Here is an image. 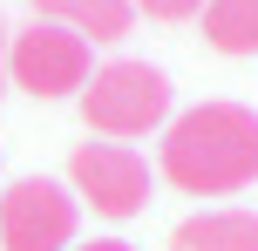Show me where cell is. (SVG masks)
<instances>
[{
	"mask_svg": "<svg viewBox=\"0 0 258 251\" xmlns=\"http://www.w3.org/2000/svg\"><path fill=\"white\" fill-rule=\"evenodd\" d=\"M82 204L54 177H21L0 190V251H75Z\"/></svg>",
	"mask_w": 258,
	"mask_h": 251,
	"instance_id": "obj_4",
	"label": "cell"
},
{
	"mask_svg": "<svg viewBox=\"0 0 258 251\" xmlns=\"http://www.w3.org/2000/svg\"><path fill=\"white\" fill-rule=\"evenodd\" d=\"M7 34H14V27L0 21V95H7Z\"/></svg>",
	"mask_w": 258,
	"mask_h": 251,
	"instance_id": "obj_11",
	"label": "cell"
},
{
	"mask_svg": "<svg viewBox=\"0 0 258 251\" xmlns=\"http://www.w3.org/2000/svg\"><path fill=\"white\" fill-rule=\"evenodd\" d=\"M82 122L109 143H136V136L170 122V81L150 61H102L82 89Z\"/></svg>",
	"mask_w": 258,
	"mask_h": 251,
	"instance_id": "obj_2",
	"label": "cell"
},
{
	"mask_svg": "<svg viewBox=\"0 0 258 251\" xmlns=\"http://www.w3.org/2000/svg\"><path fill=\"white\" fill-rule=\"evenodd\" d=\"M75 251H136V244H122V238H89V244H75Z\"/></svg>",
	"mask_w": 258,
	"mask_h": 251,
	"instance_id": "obj_10",
	"label": "cell"
},
{
	"mask_svg": "<svg viewBox=\"0 0 258 251\" xmlns=\"http://www.w3.org/2000/svg\"><path fill=\"white\" fill-rule=\"evenodd\" d=\"M68 190H75V204H89L95 217L122 224V217H136L143 204H150V163L129 143H75Z\"/></svg>",
	"mask_w": 258,
	"mask_h": 251,
	"instance_id": "obj_5",
	"label": "cell"
},
{
	"mask_svg": "<svg viewBox=\"0 0 258 251\" xmlns=\"http://www.w3.org/2000/svg\"><path fill=\"white\" fill-rule=\"evenodd\" d=\"M34 21H54L82 41H122L136 27V0H34Z\"/></svg>",
	"mask_w": 258,
	"mask_h": 251,
	"instance_id": "obj_6",
	"label": "cell"
},
{
	"mask_svg": "<svg viewBox=\"0 0 258 251\" xmlns=\"http://www.w3.org/2000/svg\"><path fill=\"white\" fill-rule=\"evenodd\" d=\"M95 75V54L82 34L54 21H27L21 34H7V89L34 95V102H61V95H82Z\"/></svg>",
	"mask_w": 258,
	"mask_h": 251,
	"instance_id": "obj_3",
	"label": "cell"
},
{
	"mask_svg": "<svg viewBox=\"0 0 258 251\" xmlns=\"http://www.w3.org/2000/svg\"><path fill=\"white\" fill-rule=\"evenodd\" d=\"M156 177L183 197H238L258 184V109L245 102H197L163 122Z\"/></svg>",
	"mask_w": 258,
	"mask_h": 251,
	"instance_id": "obj_1",
	"label": "cell"
},
{
	"mask_svg": "<svg viewBox=\"0 0 258 251\" xmlns=\"http://www.w3.org/2000/svg\"><path fill=\"white\" fill-rule=\"evenodd\" d=\"M136 14H150V21H190V14H204V0H136Z\"/></svg>",
	"mask_w": 258,
	"mask_h": 251,
	"instance_id": "obj_9",
	"label": "cell"
},
{
	"mask_svg": "<svg viewBox=\"0 0 258 251\" xmlns=\"http://www.w3.org/2000/svg\"><path fill=\"white\" fill-rule=\"evenodd\" d=\"M170 251H258V211H190Z\"/></svg>",
	"mask_w": 258,
	"mask_h": 251,
	"instance_id": "obj_7",
	"label": "cell"
},
{
	"mask_svg": "<svg viewBox=\"0 0 258 251\" xmlns=\"http://www.w3.org/2000/svg\"><path fill=\"white\" fill-rule=\"evenodd\" d=\"M204 41L218 54H258V0H204Z\"/></svg>",
	"mask_w": 258,
	"mask_h": 251,
	"instance_id": "obj_8",
	"label": "cell"
}]
</instances>
